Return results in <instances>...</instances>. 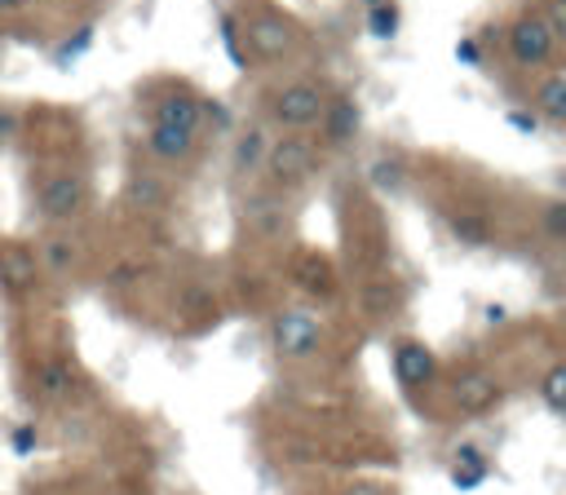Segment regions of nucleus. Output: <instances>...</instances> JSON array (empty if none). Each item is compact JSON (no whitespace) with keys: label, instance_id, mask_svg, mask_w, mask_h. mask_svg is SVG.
<instances>
[{"label":"nucleus","instance_id":"16","mask_svg":"<svg viewBox=\"0 0 566 495\" xmlns=\"http://www.w3.org/2000/svg\"><path fill=\"white\" fill-rule=\"evenodd\" d=\"M71 385H75V376H71V367H66L62 358H53V362H44V367H40V389H44L49 398L71 393Z\"/></svg>","mask_w":566,"mask_h":495},{"label":"nucleus","instance_id":"4","mask_svg":"<svg viewBox=\"0 0 566 495\" xmlns=\"http://www.w3.org/2000/svg\"><path fill=\"white\" fill-rule=\"evenodd\" d=\"M84 199H88V190H84V181L71 177V172H53V177L40 186V194H35V203H40V212H44L49 221H71V217H80V212H84Z\"/></svg>","mask_w":566,"mask_h":495},{"label":"nucleus","instance_id":"13","mask_svg":"<svg viewBox=\"0 0 566 495\" xmlns=\"http://www.w3.org/2000/svg\"><path fill=\"white\" fill-rule=\"evenodd\" d=\"M535 106H539V115H548L553 124H566V75H548V80L535 88Z\"/></svg>","mask_w":566,"mask_h":495},{"label":"nucleus","instance_id":"26","mask_svg":"<svg viewBox=\"0 0 566 495\" xmlns=\"http://www.w3.org/2000/svg\"><path fill=\"white\" fill-rule=\"evenodd\" d=\"M509 124H513V128H522V133H535V119H531L526 110H509Z\"/></svg>","mask_w":566,"mask_h":495},{"label":"nucleus","instance_id":"23","mask_svg":"<svg viewBox=\"0 0 566 495\" xmlns=\"http://www.w3.org/2000/svg\"><path fill=\"white\" fill-rule=\"evenodd\" d=\"M544 225H548V234H566V203H548L544 208Z\"/></svg>","mask_w":566,"mask_h":495},{"label":"nucleus","instance_id":"9","mask_svg":"<svg viewBox=\"0 0 566 495\" xmlns=\"http://www.w3.org/2000/svg\"><path fill=\"white\" fill-rule=\"evenodd\" d=\"M203 119H208V102L195 97V93H168V97H159V106H155V124L181 128V133H190V137L203 133Z\"/></svg>","mask_w":566,"mask_h":495},{"label":"nucleus","instance_id":"5","mask_svg":"<svg viewBox=\"0 0 566 495\" xmlns=\"http://www.w3.org/2000/svg\"><path fill=\"white\" fill-rule=\"evenodd\" d=\"M451 402L464 411V415H482L500 402V380L486 371V367H464L455 371L451 380Z\"/></svg>","mask_w":566,"mask_h":495},{"label":"nucleus","instance_id":"19","mask_svg":"<svg viewBox=\"0 0 566 495\" xmlns=\"http://www.w3.org/2000/svg\"><path fill=\"white\" fill-rule=\"evenodd\" d=\"M128 199H133V208H159V203H164V186L150 181V177H137V181L128 186Z\"/></svg>","mask_w":566,"mask_h":495},{"label":"nucleus","instance_id":"11","mask_svg":"<svg viewBox=\"0 0 566 495\" xmlns=\"http://www.w3.org/2000/svg\"><path fill=\"white\" fill-rule=\"evenodd\" d=\"M146 146H150L159 159H186V155H190V146H195V137H190V133H181V128H168V124H150Z\"/></svg>","mask_w":566,"mask_h":495},{"label":"nucleus","instance_id":"28","mask_svg":"<svg viewBox=\"0 0 566 495\" xmlns=\"http://www.w3.org/2000/svg\"><path fill=\"white\" fill-rule=\"evenodd\" d=\"M367 305H376V309H380V305H389V287H376V292L367 287Z\"/></svg>","mask_w":566,"mask_h":495},{"label":"nucleus","instance_id":"20","mask_svg":"<svg viewBox=\"0 0 566 495\" xmlns=\"http://www.w3.org/2000/svg\"><path fill=\"white\" fill-rule=\"evenodd\" d=\"M44 256H49L53 270H66V265L75 261V247H71V239H53V243L44 247Z\"/></svg>","mask_w":566,"mask_h":495},{"label":"nucleus","instance_id":"12","mask_svg":"<svg viewBox=\"0 0 566 495\" xmlns=\"http://www.w3.org/2000/svg\"><path fill=\"white\" fill-rule=\"evenodd\" d=\"M0 274L9 287H31L35 283V261L27 247H4L0 252Z\"/></svg>","mask_w":566,"mask_h":495},{"label":"nucleus","instance_id":"24","mask_svg":"<svg viewBox=\"0 0 566 495\" xmlns=\"http://www.w3.org/2000/svg\"><path fill=\"white\" fill-rule=\"evenodd\" d=\"M88 40H93V27H80V31H75V40H71L66 49H62V57H71V53H80V49H84Z\"/></svg>","mask_w":566,"mask_h":495},{"label":"nucleus","instance_id":"27","mask_svg":"<svg viewBox=\"0 0 566 495\" xmlns=\"http://www.w3.org/2000/svg\"><path fill=\"white\" fill-rule=\"evenodd\" d=\"M31 442H35L31 429H13V446H18V451H31Z\"/></svg>","mask_w":566,"mask_h":495},{"label":"nucleus","instance_id":"22","mask_svg":"<svg viewBox=\"0 0 566 495\" xmlns=\"http://www.w3.org/2000/svg\"><path fill=\"white\" fill-rule=\"evenodd\" d=\"M544 22L553 27V35H566V0H548V9H544Z\"/></svg>","mask_w":566,"mask_h":495},{"label":"nucleus","instance_id":"30","mask_svg":"<svg viewBox=\"0 0 566 495\" xmlns=\"http://www.w3.org/2000/svg\"><path fill=\"white\" fill-rule=\"evenodd\" d=\"M345 495H385V491H376V486H349Z\"/></svg>","mask_w":566,"mask_h":495},{"label":"nucleus","instance_id":"8","mask_svg":"<svg viewBox=\"0 0 566 495\" xmlns=\"http://www.w3.org/2000/svg\"><path fill=\"white\" fill-rule=\"evenodd\" d=\"M394 376H398V385H407V389L433 385V380H438V358H433V349L420 345V340H398V345H394Z\"/></svg>","mask_w":566,"mask_h":495},{"label":"nucleus","instance_id":"2","mask_svg":"<svg viewBox=\"0 0 566 495\" xmlns=\"http://www.w3.org/2000/svg\"><path fill=\"white\" fill-rule=\"evenodd\" d=\"M323 340V327L310 309H279L274 314V349L283 358H310Z\"/></svg>","mask_w":566,"mask_h":495},{"label":"nucleus","instance_id":"25","mask_svg":"<svg viewBox=\"0 0 566 495\" xmlns=\"http://www.w3.org/2000/svg\"><path fill=\"white\" fill-rule=\"evenodd\" d=\"M455 57H460V62H482V49H478L473 40H460V44H455Z\"/></svg>","mask_w":566,"mask_h":495},{"label":"nucleus","instance_id":"15","mask_svg":"<svg viewBox=\"0 0 566 495\" xmlns=\"http://www.w3.org/2000/svg\"><path fill=\"white\" fill-rule=\"evenodd\" d=\"M539 398L548 411L566 415V362H553L544 376H539Z\"/></svg>","mask_w":566,"mask_h":495},{"label":"nucleus","instance_id":"17","mask_svg":"<svg viewBox=\"0 0 566 495\" xmlns=\"http://www.w3.org/2000/svg\"><path fill=\"white\" fill-rule=\"evenodd\" d=\"M451 230H455L460 243H473V247L491 239V225H486L482 217H469V212H455V217H451Z\"/></svg>","mask_w":566,"mask_h":495},{"label":"nucleus","instance_id":"6","mask_svg":"<svg viewBox=\"0 0 566 495\" xmlns=\"http://www.w3.org/2000/svg\"><path fill=\"white\" fill-rule=\"evenodd\" d=\"M314 164H318V155H314V146L305 137H279L270 146V177L283 181V186L305 181L314 172Z\"/></svg>","mask_w":566,"mask_h":495},{"label":"nucleus","instance_id":"31","mask_svg":"<svg viewBox=\"0 0 566 495\" xmlns=\"http://www.w3.org/2000/svg\"><path fill=\"white\" fill-rule=\"evenodd\" d=\"M13 4H18V0H0V13H4V9H13Z\"/></svg>","mask_w":566,"mask_h":495},{"label":"nucleus","instance_id":"32","mask_svg":"<svg viewBox=\"0 0 566 495\" xmlns=\"http://www.w3.org/2000/svg\"><path fill=\"white\" fill-rule=\"evenodd\" d=\"M562 274H566V256H562Z\"/></svg>","mask_w":566,"mask_h":495},{"label":"nucleus","instance_id":"18","mask_svg":"<svg viewBox=\"0 0 566 495\" xmlns=\"http://www.w3.org/2000/svg\"><path fill=\"white\" fill-rule=\"evenodd\" d=\"M367 177H371V186H380V190H398V186H402V159L385 155V159H376V164L367 168Z\"/></svg>","mask_w":566,"mask_h":495},{"label":"nucleus","instance_id":"21","mask_svg":"<svg viewBox=\"0 0 566 495\" xmlns=\"http://www.w3.org/2000/svg\"><path fill=\"white\" fill-rule=\"evenodd\" d=\"M256 150H261V128H248L243 141H239V168H252L256 164Z\"/></svg>","mask_w":566,"mask_h":495},{"label":"nucleus","instance_id":"1","mask_svg":"<svg viewBox=\"0 0 566 495\" xmlns=\"http://www.w3.org/2000/svg\"><path fill=\"white\" fill-rule=\"evenodd\" d=\"M323 106H327V97H323V88H318L314 80H292V84H283V88L274 93L270 115H274L283 128L301 133V128H310V124L323 119Z\"/></svg>","mask_w":566,"mask_h":495},{"label":"nucleus","instance_id":"10","mask_svg":"<svg viewBox=\"0 0 566 495\" xmlns=\"http://www.w3.org/2000/svg\"><path fill=\"white\" fill-rule=\"evenodd\" d=\"M323 137L332 141V146H349L354 137H358V124H363V110H358V102L354 97H332L327 106H323Z\"/></svg>","mask_w":566,"mask_h":495},{"label":"nucleus","instance_id":"3","mask_svg":"<svg viewBox=\"0 0 566 495\" xmlns=\"http://www.w3.org/2000/svg\"><path fill=\"white\" fill-rule=\"evenodd\" d=\"M553 27L544 22V13H522L513 27H509V53L522 62V66H544L553 57Z\"/></svg>","mask_w":566,"mask_h":495},{"label":"nucleus","instance_id":"7","mask_svg":"<svg viewBox=\"0 0 566 495\" xmlns=\"http://www.w3.org/2000/svg\"><path fill=\"white\" fill-rule=\"evenodd\" d=\"M243 35H248V49H252L256 57H265V62H279V57L296 44L292 22H283V18H274V13H256Z\"/></svg>","mask_w":566,"mask_h":495},{"label":"nucleus","instance_id":"14","mask_svg":"<svg viewBox=\"0 0 566 495\" xmlns=\"http://www.w3.org/2000/svg\"><path fill=\"white\" fill-rule=\"evenodd\" d=\"M398 22H402L398 4H389V0H371V4H367V31H371L376 40H394V35H398Z\"/></svg>","mask_w":566,"mask_h":495},{"label":"nucleus","instance_id":"29","mask_svg":"<svg viewBox=\"0 0 566 495\" xmlns=\"http://www.w3.org/2000/svg\"><path fill=\"white\" fill-rule=\"evenodd\" d=\"M13 133V115L9 110H0V146H4V137Z\"/></svg>","mask_w":566,"mask_h":495}]
</instances>
